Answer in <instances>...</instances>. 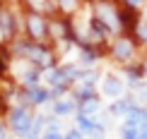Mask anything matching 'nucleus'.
Wrapping results in <instances>:
<instances>
[{"label": "nucleus", "instance_id": "f257e3e1", "mask_svg": "<svg viewBox=\"0 0 147 139\" xmlns=\"http://www.w3.org/2000/svg\"><path fill=\"white\" fill-rule=\"evenodd\" d=\"M10 122H12V130L15 132H20V134L24 137V134H29L32 132V127H29V115H27V110H12V115H10Z\"/></svg>", "mask_w": 147, "mask_h": 139}, {"label": "nucleus", "instance_id": "f03ea898", "mask_svg": "<svg viewBox=\"0 0 147 139\" xmlns=\"http://www.w3.org/2000/svg\"><path fill=\"white\" fill-rule=\"evenodd\" d=\"M104 96H109V98H116V96L123 94V84L118 79H113V77H109V79H104Z\"/></svg>", "mask_w": 147, "mask_h": 139}, {"label": "nucleus", "instance_id": "7ed1b4c3", "mask_svg": "<svg viewBox=\"0 0 147 139\" xmlns=\"http://www.w3.org/2000/svg\"><path fill=\"white\" fill-rule=\"evenodd\" d=\"M77 125H80V132H87V134L96 127L94 120H92L89 115H84V113H80V115H77Z\"/></svg>", "mask_w": 147, "mask_h": 139}, {"label": "nucleus", "instance_id": "20e7f679", "mask_svg": "<svg viewBox=\"0 0 147 139\" xmlns=\"http://www.w3.org/2000/svg\"><path fill=\"white\" fill-rule=\"evenodd\" d=\"M128 110H130V103L128 101H113V106H111L113 115H128Z\"/></svg>", "mask_w": 147, "mask_h": 139}, {"label": "nucleus", "instance_id": "39448f33", "mask_svg": "<svg viewBox=\"0 0 147 139\" xmlns=\"http://www.w3.org/2000/svg\"><path fill=\"white\" fill-rule=\"evenodd\" d=\"M113 53H116V55H118V58H130V43H128V41H121V43H116V48H113Z\"/></svg>", "mask_w": 147, "mask_h": 139}, {"label": "nucleus", "instance_id": "423d86ee", "mask_svg": "<svg viewBox=\"0 0 147 139\" xmlns=\"http://www.w3.org/2000/svg\"><path fill=\"white\" fill-rule=\"evenodd\" d=\"M53 113L56 115H68V113H72V101H60V103L53 106Z\"/></svg>", "mask_w": 147, "mask_h": 139}, {"label": "nucleus", "instance_id": "0eeeda50", "mask_svg": "<svg viewBox=\"0 0 147 139\" xmlns=\"http://www.w3.org/2000/svg\"><path fill=\"white\" fill-rule=\"evenodd\" d=\"M29 94H32V101H34V103H44V101L48 98V91H46V89L32 86V91H29Z\"/></svg>", "mask_w": 147, "mask_h": 139}, {"label": "nucleus", "instance_id": "6e6552de", "mask_svg": "<svg viewBox=\"0 0 147 139\" xmlns=\"http://www.w3.org/2000/svg\"><path fill=\"white\" fill-rule=\"evenodd\" d=\"M29 27H32V34H36V36L44 34V24L36 19V17H32V19H29Z\"/></svg>", "mask_w": 147, "mask_h": 139}, {"label": "nucleus", "instance_id": "1a4fd4ad", "mask_svg": "<svg viewBox=\"0 0 147 139\" xmlns=\"http://www.w3.org/2000/svg\"><path fill=\"white\" fill-rule=\"evenodd\" d=\"M94 110H99V106H96L94 101H89V103H84V108H82V110H80V113H84V115H92V113H94Z\"/></svg>", "mask_w": 147, "mask_h": 139}, {"label": "nucleus", "instance_id": "9d476101", "mask_svg": "<svg viewBox=\"0 0 147 139\" xmlns=\"http://www.w3.org/2000/svg\"><path fill=\"white\" fill-rule=\"evenodd\" d=\"M65 139H84V132H80V130H70L68 134H65Z\"/></svg>", "mask_w": 147, "mask_h": 139}, {"label": "nucleus", "instance_id": "9b49d317", "mask_svg": "<svg viewBox=\"0 0 147 139\" xmlns=\"http://www.w3.org/2000/svg\"><path fill=\"white\" fill-rule=\"evenodd\" d=\"M44 139H65L63 134H60V132L58 130H48L46 132V134H44Z\"/></svg>", "mask_w": 147, "mask_h": 139}, {"label": "nucleus", "instance_id": "f8f14e48", "mask_svg": "<svg viewBox=\"0 0 147 139\" xmlns=\"http://www.w3.org/2000/svg\"><path fill=\"white\" fill-rule=\"evenodd\" d=\"M89 137L92 139H104V127H94V130L89 132Z\"/></svg>", "mask_w": 147, "mask_h": 139}, {"label": "nucleus", "instance_id": "ddd939ff", "mask_svg": "<svg viewBox=\"0 0 147 139\" xmlns=\"http://www.w3.org/2000/svg\"><path fill=\"white\" fill-rule=\"evenodd\" d=\"M140 36H142V39H145V41H147V22H145V24H142V27H140Z\"/></svg>", "mask_w": 147, "mask_h": 139}, {"label": "nucleus", "instance_id": "4468645a", "mask_svg": "<svg viewBox=\"0 0 147 139\" xmlns=\"http://www.w3.org/2000/svg\"><path fill=\"white\" fill-rule=\"evenodd\" d=\"M140 139H147V122L140 127Z\"/></svg>", "mask_w": 147, "mask_h": 139}, {"label": "nucleus", "instance_id": "2eb2a0df", "mask_svg": "<svg viewBox=\"0 0 147 139\" xmlns=\"http://www.w3.org/2000/svg\"><path fill=\"white\" fill-rule=\"evenodd\" d=\"M60 5H63V7H72V0H58Z\"/></svg>", "mask_w": 147, "mask_h": 139}, {"label": "nucleus", "instance_id": "dca6fc26", "mask_svg": "<svg viewBox=\"0 0 147 139\" xmlns=\"http://www.w3.org/2000/svg\"><path fill=\"white\" fill-rule=\"evenodd\" d=\"M130 3H133V5H140V3H142V0H130Z\"/></svg>", "mask_w": 147, "mask_h": 139}, {"label": "nucleus", "instance_id": "f3484780", "mask_svg": "<svg viewBox=\"0 0 147 139\" xmlns=\"http://www.w3.org/2000/svg\"><path fill=\"white\" fill-rule=\"evenodd\" d=\"M0 139H3V127H0Z\"/></svg>", "mask_w": 147, "mask_h": 139}]
</instances>
